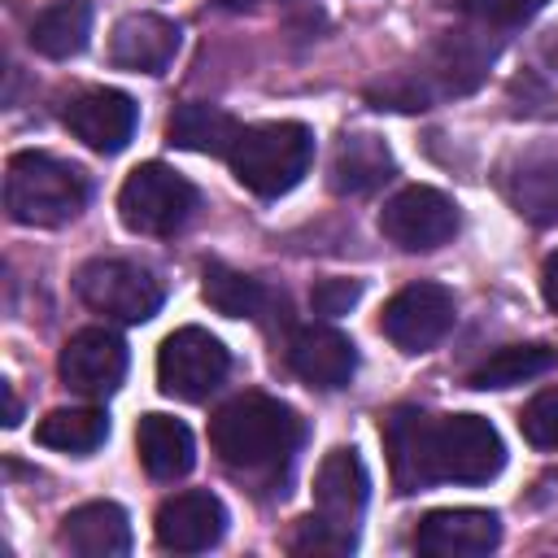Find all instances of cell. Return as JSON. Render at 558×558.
<instances>
[{"mask_svg": "<svg viewBox=\"0 0 558 558\" xmlns=\"http://www.w3.org/2000/svg\"><path fill=\"white\" fill-rule=\"evenodd\" d=\"M384 453L397 493H418L427 484H488L506 466V445L484 414L392 410L384 418Z\"/></svg>", "mask_w": 558, "mask_h": 558, "instance_id": "obj_1", "label": "cell"}, {"mask_svg": "<svg viewBox=\"0 0 558 558\" xmlns=\"http://www.w3.org/2000/svg\"><path fill=\"white\" fill-rule=\"evenodd\" d=\"M301 436H305V427H301L296 410L266 392H244L209 418L214 453L231 471H244V475L279 471L296 453Z\"/></svg>", "mask_w": 558, "mask_h": 558, "instance_id": "obj_2", "label": "cell"}, {"mask_svg": "<svg viewBox=\"0 0 558 558\" xmlns=\"http://www.w3.org/2000/svg\"><path fill=\"white\" fill-rule=\"evenodd\" d=\"M4 205L22 227H61L87 205V174L52 153H13L4 170Z\"/></svg>", "mask_w": 558, "mask_h": 558, "instance_id": "obj_3", "label": "cell"}, {"mask_svg": "<svg viewBox=\"0 0 558 558\" xmlns=\"http://www.w3.org/2000/svg\"><path fill=\"white\" fill-rule=\"evenodd\" d=\"M231 174L253 196H283L292 192L314 161V131L305 122H257L244 126L235 148L227 153Z\"/></svg>", "mask_w": 558, "mask_h": 558, "instance_id": "obj_4", "label": "cell"}, {"mask_svg": "<svg viewBox=\"0 0 558 558\" xmlns=\"http://www.w3.org/2000/svg\"><path fill=\"white\" fill-rule=\"evenodd\" d=\"M74 292L92 314H105L113 323H148L166 301L161 279L131 257H92L87 266H78Z\"/></svg>", "mask_w": 558, "mask_h": 558, "instance_id": "obj_5", "label": "cell"}, {"mask_svg": "<svg viewBox=\"0 0 558 558\" xmlns=\"http://www.w3.org/2000/svg\"><path fill=\"white\" fill-rule=\"evenodd\" d=\"M192 209H196V187L161 161L135 166L118 187V218L135 235H170L192 218Z\"/></svg>", "mask_w": 558, "mask_h": 558, "instance_id": "obj_6", "label": "cell"}, {"mask_svg": "<svg viewBox=\"0 0 558 558\" xmlns=\"http://www.w3.org/2000/svg\"><path fill=\"white\" fill-rule=\"evenodd\" d=\"M231 371V357L218 336L205 327H179L161 340L157 349V388L179 401H205L209 392L222 388Z\"/></svg>", "mask_w": 558, "mask_h": 558, "instance_id": "obj_7", "label": "cell"}, {"mask_svg": "<svg viewBox=\"0 0 558 558\" xmlns=\"http://www.w3.org/2000/svg\"><path fill=\"white\" fill-rule=\"evenodd\" d=\"M458 310H453V292L445 283H432V279H418V283H405L379 314V327L384 336L401 349V353H427L436 349L449 327H453Z\"/></svg>", "mask_w": 558, "mask_h": 558, "instance_id": "obj_8", "label": "cell"}, {"mask_svg": "<svg viewBox=\"0 0 558 558\" xmlns=\"http://www.w3.org/2000/svg\"><path fill=\"white\" fill-rule=\"evenodd\" d=\"M379 231L388 244L405 248V253H427L453 240L458 231V205L436 192V187H401L384 209H379Z\"/></svg>", "mask_w": 558, "mask_h": 558, "instance_id": "obj_9", "label": "cell"}, {"mask_svg": "<svg viewBox=\"0 0 558 558\" xmlns=\"http://www.w3.org/2000/svg\"><path fill=\"white\" fill-rule=\"evenodd\" d=\"M366 497H371V480H366L362 458L353 449H331L314 475V519L327 532H336L349 549L357 545V523H362Z\"/></svg>", "mask_w": 558, "mask_h": 558, "instance_id": "obj_10", "label": "cell"}, {"mask_svg": "<svg viewBox=\"0 0 558 558\" xmlns=\"http://www.w3.org/2000/svg\"><path fill=\"white\" fill-rule=\"evenodd\" d=\"M57 371L70 392H78L87 401H105L118 392V384L126 375V344L109 327H83L65 340Z\"/></svg>", "mask_w": 558, "mask_h": 558, "instance_id": "obj_11", "label": "cell"}, {"mask_svg": "<svg viewBox=\"0 0 558 558\" xmlns=\"http://www.w3.org/2000/svg\"><path fill=\"white\" fill-rule=\"evenodd\" d=\"M501 519L480 506H445L427 510L414 527V549L427 558H480L497 549Z\"/></svg>", "mask_w": 558, "mask_h": 558, "instance_id": "obj_12", "label": "cell"}, {"mask_svg": "<svg viewBox=\"0 0 558 558\" xmlns=\"http://www.w3.org/2000/svg\"><path fill=\"white\" fill-rule=\"evenodd\" d=\"M222 532H227V506L205 488L166 497L153 519V536L170 554H205L222 541Z\"/></svg>", "mask_w": 558, "mask_h": 558, "instance_id": "obj_13", "label": "cell"}, {"mask_svg": "<svg viewBox=\"0 0 558 558\" xmlns=\"http://www.w3.org/2000/svg\"><path fill=\"white\" fill-rule=\"evenodd\" d=\"M65 126L74 140H83L92 153H122L135 135L140 105L118 87H87L65 105Z\"/></svg>", "mask_w": 558, "mask_h": 558, "instance_id": "obj_14", "label": "cell"}, {"mask_svg": "<svg viewBox=\"0 0 558 558\" xmlns=\"http://www.w3.org/2000/svg\"><path fill=\"white\" fill-rule=\"evenodd\" d=\"M288 366L310 388L336 392V388H344L353 379L357 349H353V340L344 331H336L327 323H310V327H296L292 331V340H288Z\"/></svg>", "mask_w": 558, "mask_h": 558, "instance_id": "obj_15", "label": "cell"}, {"mask_svg": "<svg viewBox=\"0 0 558 558\" xmlns=\"http://www.w3.org/2000/svg\"><path fill=\"white\" fill-rule=\"evenodd\" d=\"M179 26L161 13H131L109 35V61L131 74H161L179 52Z\"/></svg>", "mask_w": 558, "mask_h": 558, "instance_id": "obj_16", "label": "cell"}, {"mask_svg": "<svg viewBox=\"0 0 558 558\" xmlns=\"http://www.w3.org/2000/svg\"><path fill=\"white\" fill-rule=\"evenodd\" d=\"M57 545L78 558H122L131 549V519L118 501H83L61 519Z\"/></svg>", "mask_w": 558, "mask_h": 558, "instance_id": "obj_17", "label": "cell"}, {"mask_svg": "<svg viewBox=\"0 0 558 558\" xmlns=\"http://www.w3.org/2000/svg\"><path fill=\"white\" fill-rule=\"evenodd\" d=\"M135 449L153 480H179L196 462V440H192L187 423H179L170 414H144L135 427Z\"/></svg>", "mask_w": 558, "mask_h": 558, "instance_id": "obj_18", "label": "cell"}, {"mask_svg": "<svg viewBox=\"0 0 558 558\" xmlns=\"http://www.w3.org/2000/svg\"><path fill=\"white\" fill-rule=\"evenodd\" d=\"M240 122L218 109V105H205V100H187L170 113L166 122V140L174 148H187V153H205V157H227L240 140Z\"/></svg>", "mask_w": 558, "mask_h": 558, "instance_id": "obj_19", "label": "cell"}, {"mask_svg": "<svg viewBox=\"0 0 558 558\" xmlns=\"http://www.w3.org/2000/svg\"><path fill=\"white\" fill-rule=\"evenodd\" d=\"M392 179V153L375 135H344L331 157V187L344 196H366Z\"/></svg>", "mask_w": 558, "mask_h": 558, "instance_id": "obj_20", "label": "cell"}, {"mask_svg": "<svg viewBox=\"0 0 558 558\" xmlns=\"http://www.w3.org/2000/svg\"><path fill=\"white\" fill-rule=\"evenodd\" d=\"M87 35H92V4L87 0H57V4L39 9L31 22V48L39 57H52V61L83 52Z\"/></svg>", "mask_w": 558, "mask_h": 558, "instance_id": "obj_21", "label": "cell"}, {"mask_svg": "<svg viewBox=\"0 0 558 558\" xmlns=\"http://www.w3.org/2000/svg\"><path fill=\"white\" fill-rule=\"evenodd\" d=\"M35 440L57 449V453H92L109 440V414L100 405H70V410H48L35 427Z\"/></svg>", "mask_w": 558, "mask_h": 558, "instance_id": "obj_22", "label": "cell"}, {"mask_svg": "<svg viewBox=\"0 0 558 558\" xmlns=\"http://www.w3.org/2000/svg\"><path fill=\"white\" fill-rule=\"evenodd\" d=\"M554 366V349L549 344H506L497 353H488L475 371H471V388L488 392V388H514V384H527L536 375H545Z\"/></svg>", "mask_w": 558, "mask_h": 558, "instance_id": "obj_23", "label": "cell"}, {"mask_svg": "<svg viewBox=\"0 0 558 558\" xmlns=\"http://www.w3.org/2000/svg\"><path fill=\"white\" fill-rule=\"evenodd\" d=\"M201 292H205V301H209L218 314H227V318H257V314L266 310V288H262L253 275L231 270V266H222V262H209V266H205Z\"/></svg>", "mask_w": 558, "mask_h": 558, "instance_id": "obj_24", "label": "cell"}, {"mask_svg": "<svg viewBox=\"0 0 558 558\" xmlns=\"http://www.w3.org/2000/svg\"><path fill=\"white\" fill-rule=\"evenodd\" d=\"M519 432L536 449H558V388H545L523 405Z\"/></svg>", "mask_w": 558, "mask_h": 558, "instance_id": "obj_25", "label": "cell"}, {"mask_svg": "<svg viewBox=\"0 0 558 558\" xmlns=\"http://www.w3.org/2000/svg\"><path fill=\"white\" fill-rule=\"evenodd\" d=\"M545 0H458V9L466 17H475L480 26H519L527 22Z\"/></svg>", "mask_w": 558, "mask_h": 558, "instance_id": "obj_26", "label": "cell"}, {"mask_svg": "<svg viewBox=\"0 0 558 558\" xmlns=\"http://www.w3.org/2000/svg\"><path fill=\"white\" fill-rule=\"evenodd\" d=\"M357 296H362L357 279H318L314 292H310V305L323 318H340V314H349L357 305Z\"/></svg>", "mask_w": 558, "mask_h": 558, "instance_id": "obj_27", "label": "cell"}, {"mask_svg": "<svg viewBox=\"0 0 558 558\" xmlns=\"http://www.w3.org/2000/svg\"><path fill=\"white\" fill-rule=\"evenodd\" d=\"M541 296H545V305L558 314V248L545 257V266H541Z\"/></svg>", "mask_w": 558, "mask_h": 558, "instance_id": "obj_28", "label": "cell"}, {"mask_svg": "<svg viewBox=\"0 0 558 558\" xmlns=\"http://www.w3.org/2000/svg\"><path fill=\"white\" fill-rule=\"evenodd\" d=\"M4 401H9V418H4V423L13 427V423L22 418V405H17V397H13V388H9V384H4Z\"/></svg>", "mask_w": 558, "mask_h": 558, "instance_id": "obj_29", "label": "cell"}, {"mask_svg": "<svg viewBox=\"0 0 558 558\" xmlns=\"http://www.w3.org/2000/svg\"><path fill=\"white\" fill-rule=\"evenodd\" d=\"M222 9H253V4H270V0H218Z\"/></svg>", "mask_w": 558, "mask_h": 558, "instance_id": "obj_30", "label": "cell"}]
</instances>
